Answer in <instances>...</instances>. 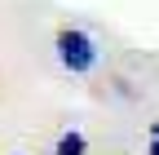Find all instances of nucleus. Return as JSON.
<instances>
[{"label":"nucleus","mask_w":159,"mask_h":155,"mask_svg":"<svg viewBox=\"0 0 159 155\" xmlns=\"http://www.w3.org/2000/svg\"><path fill=\"white\" fill-rule=\"evenodd\" d=\"M57 58H62V67H66V71L84 75V71H93V67H97V45L89 40L84 31L66 27V31H57Z\"/></svg>","instance_id":"nucleus-1"},{"label":"nucleus","mask_w":159,"mask_h":155,"mask_svg":"<svg viewBox=\"0 0 159 155\" xmlns=\"http://www.w3.org/2000/svg\"><path fill=\"white\" fill-rule=\"evenodd\" d=\"M84 133H62V138H57V155H84Z\"/></svg>","instance_id":"nucleus-2"},{"label":"nucleus","mask_w":159,"mask_h":155,"mask_svg":"<svg viewBox=\"0 0 159 155\" xmlns=\"http://www.w3.org/2000/svg\"><path fill=\"white\" fill-rule=\"evenodd\" d=\"M150 155H159V138H150Z\"/></svg>","instance_id":"nucleus-3"},{"label":"nucleus","mask_w":159,"mask_h":155,"mask_svg":"<svg viewBox=\"0 0 159 155\" xmlns=\"http://www.w3.org/2000/svg\"><path fill=\"white\" fill-rule=\"evenodd\" d=\"M150 138H159V124H155V129H150Z\"/></svg>","instance_id":"nucleus-4"}]
</instances>
